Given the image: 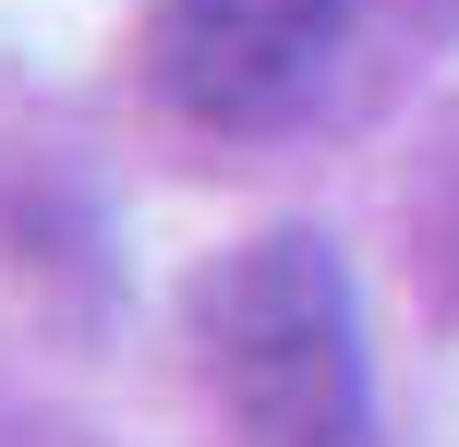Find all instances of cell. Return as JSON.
Returning <instances> with one entry per match:
<instances>
[{
	"mask_svg": "<svg viewBox=\"0 0 459 447\" xmlns=\"http://www.w3.org/2000/svg\"><path fill=\"white\" fill-rule=\"evenodd\" d=\"M194 327H206L230 447H387L363 387L351 266L326 230H254L242 254H218Z\"/></svg>",
	"mask_w": 459,
	"mask_h": 447,
	"instance_id": "obj_1",
	"label": "cell"
},
{
	"mask_svg": "<svg viewBox=\"0 0 459 447\" xmlns=\"http://www.w3.org/2000/svg\"><path fill=\"white\" fill-rule=\"evenodd\" d=\"M351 0H158L145 13V85L194 133H266L339 61Z\"/></svg>",
	"mask_w": 459,
	"mask_h": 447,
	"instance_id": "obj_2",
	"label": "cell"
}]
</instances>
